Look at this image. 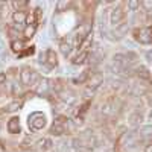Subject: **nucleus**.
<instances>
[{
	"label": "nucleus",
	"mask_w": 152,
	"mask_h": 152,
	"mask_svg": "<svg viewBox=\"0 0 152 152\" xmlns=\"http://www.w3.org/2000/svg\"><path fill=\"white\" fill-rule=\"evenodd\" d=\"M148 120L152 122V108H151V111H149V114H148Z\"/></svg>",
	"instance_id": "nucleus-31"
},
{
	"label": "nucleus",
	"mask_w": 152,
	"mask_h": 152,
	"mask_svg": "<svg viewBox=\"0 0 152 152\" xmlns=\"http://www.w3.org/2000/svg\"><path fill=\"white\" fill-rule=\"evenodd\" d=\"M28 125L32 131H40L46 126V116L41 113H32L29 116V120H28Z\"/></svg>",
	"instance_id": "nucleus-2"
},
{
	"label": "nucleus",
	"mask_w": 152,
	"mask_h": 152,
	"mask_svg": "<svg viewBox=\"0 0 152 152\" xmlns=\"http://www.w3.org/2000/svg\"><path fill=\"white\" fill-rule=\"evenodd\" d=\"M69 5H70L69 2H58V5H56V6H58V9H56V11H58V12H62L64 9H67V8H69Z\"/></svg>",
	"instance_id": "nucleus-23"
},
{
	"label": "nucleus",
	"mask_w": 152,
	"mask_h": 152,
	"mask_svg": "<svg viewBox=\"0 0 152 152\" xmlns=\"http://www.w3.org/2000/svg\"><path fill=\"white\" fill-rule=\"evenodd\" d=\"M134 38L142 44H151L152 43V26L135 29L134 31Z\"/></svg>",
	"instance_id": "nucleus-3"
},
{
	"label": "nucleus",
	"mask_w": 152,
	"mask_h": 152,
	"mask_svg": "<svg viewBox=\"0 0 152 152\" xmlns=\"http://www.w3.org/2000/svg\"><path fill=\"white\" fill-rule=\"evenodd\" d=\"M26 18H28V15H26V12L24 11H15L14 14H12V20H14V23H15V28L18 29L20 26H23L24 23H26Z\"/></svg>",
	"instance_id": "nucleus-9"
},
{
	"label": "nucleus",
	"mask_w": 152,
	"mask_h": 152,
	"mask_svg": "<svg viewBox=\"0 0 152 152\" xmlns=\"http://www.w3.org/2000/svg\"><path fill=\"white\" fill-rule=\"evenodd\" d=\"M35 31H37V23H32V24H28V26L24 28L23 34H24L26 38H32L35 35Z\"/></svg>",
	"instance_id": "nucleus-14"
},
{
	"label": "nucleus",
	"mask_w": 152,
	"mask_h": 152,
	"mask_svg": "<svg viewBox=\"0 0 152 152\" xmlns=\"http://www.w3.org/2000/svg\"><path fill=\"white\" fill-rule=\"evenodd\" d=\"M8 131L11 134H18L20 132V119L18 117H12L8 122Z\"/></svg>",
	"instance_id": "nucleus-12"
},
{
	"label": "nucleus",
	"mask_w": 152,
	"mask_h": 152,
	"mask_svg": "<svg viewBox=\"0 0 152 152\" xmlns=\"http://www.w3.org/2000/svg\"><path fill=\"white\" fill-rule=\"evenodd\" d=\"M140 5H142L140 2H129V3H128V6H129L132 11H137V8L140 6Z\"/></svg>",
	"instance_id": "nucleus-25"
},
{
	"label": "nucleus",
	"mask_w": 152,
	"mask_h": 152,
	"mask_svg": "<svg viewBox=\"0 0 152 152\" xmlns=\"http://www.w3.org/2000/svg\"><path fill=\"white\" fill-rule=\"evenodd\" d=\"M88 78H90V76H88V72H82V75L79 76V78L73 79V82H75V84H82V82H87Z\"/></svg>",
	"instance_id": "nucleus-20"
},
{
	"label": "nucleus",
	"mask_w": 152,
	"mask_h": 152,
	"mask_svg": "<svg viewBox=\"0 0 152 152\" xmlns=\"http://www.w3.org/2000/svg\"><path fill=\"white\" fill-rule=\"evenodd\" d=\"M37 148L40 152H49V151L53 149V142L50 140L49 137H43L37 142Z\"/></svg>",
	"instance_id": "nucleus-8"
},
{
	"label": "nucleus",
	"mask_w": 152,
	"mask_h": 152,
	"mask_svg": "<svg viewBox=\"0 0 152 152\" xmlns=\"http://www.w3.org/2000/svg\"><path fill=\"white\" fill-rule=\"evenodd\" d=\"M49 87H50L49 81H47V79H41V81H40V84H38L37 91L40 93V94H46V93L49 91Z\"/></svg>",
	"instance_id": "nucleus-13"
},
{
	"label": "nucleus",
	"mask_w": 152,
	"mask_h": 152,
	"mask_svg": "<svg viewBox=\"0 0 152 152\" xmlns=\"http://www.w3.org/2000/svg\"><path fill=\"white\" fill-rule=\"evenodd\" d=\"M148 100H149V104H152V94H149V96H148Z\"/></svg>",
	"instance_id": "nucleus-33"
},
{
	"label": "nucleus",
	"mask_w": 152,
	"mask_h": 152,
	"mask_svg": "<svg viewBox=\"0 0 152 152\" xmlns=\"http://www.w3.org/2000/svg\"><path fill=\"white\" fill-rule=\"evenodd\" d=\"M135 75H137V78H138V81H140V82H143L146 85H152V75H151V72L146 67L140 66V67L135 70Z\"/></svg>",
	"instance_id": "nucleus-7"
},
{
	"label": "nucleus",
	"mask_w": 152,
	"mask_h": 152,
	"mask_svg": "<svg viewBox=\"0 0 152 152\" xmlns=\"http://www.w3.org/2000/svg\"><path fill=\"white\" fill-rule=\"evenodd\" d=\"M145 152H152V143H149V145L145 146Z\"/></svg>",
	"instance_id": "nucleus-29"
},
{
	"label": "nucleus",
	"mask_w": 152,
	"mask_h": 152,
	"mask_svg": "<svg viewBox=\"0 0 152 152\" xmlns=\"http://www.w3.org/2000/svg\"><path fill=\"white\" fill-rule=\"evenodd\" d=\"M61 152H76V148L70 143H64L62 145V151Z\"/></svg>",
	"instance_id": "nucleus-21"
},
{
	"label": "nucleus",
	"mask_w": 152,
	"mask_h": 152,
	"mask_svg": "<svg viewBox=\"0 0 152 152\" xmlns=\"http://www.w3.org/2000/svg\"><path fill=\"white\" fill-rule=\"evenodd\" d=\"M21 102H20V100H15V102H12V104H9L8 107H6V111L8 113H12V111H17V110H20L21 108Z\"/></svg>",
	"instance_id": "nucleus-19"
},
{
	"label": "nucleus",
	"mask_w": 152,
	"mask_h": 152,
	"mask_svg": "<svg viewBox=\"0 0 152 152\" xmlns=\"http://www.w3.org/2000/svg\"><path fill=\"white\" fill-rule=\"evenodd\" d=\"M142 120H143L142 113H134V114H131V117H129V123H131L132 126L140 125V123H142Z\"/></svg>",
	"instance_id": "nucleus-17"
},
{
	"label": "nucleus",
	"mask_w": 152,
	"mask_h": 152,
	"mask_svg": "<svg viewBox=\"0 0 152 152\" xmlns=\"http://www.w3.org/2000/svg\"><path fill=\"white\" fill-rule=\"evenodd\" d=\"M143 137H151L152 135V126H145L142 128V132H140Z\"/></svg>",
	"instance_id": "nucleus-22"
},
{
	"label": "nucleus",
	"mask_w": 152,
	"mask_h": 152,
	"mask_svg": "<svg viewBox=\"0 0 152 152\" xmlns=\"http://www.w3.org/2000/svg\"><path fill=\"white\" fill-rule=\"evenodd\" d=\"M66 132V125L64 123H59V122H53V125L50 126V134L55 135V137H59Z\"/></svg>",
	"instance_id": "nucleus-10"
},
{
	"label": "nucleus",
	"mask_w": 152,
	"mask_h": 152,
	"mask_svg": "<svg viewBox=\"0 0 152 152\" xmlns=\"http://www.w3.org/2000/svg\"><path fill=\"white\" fill-rule=\"evenodd\" d=\"M59 49H61V53H62V55L69 56V55L72 53V43H70V41H62L61 46H59Z\"/></svg>",
	"instance_id": "nucleus-15"
},
{
	"label": "nucleus",
	"mask_w": 152,
	"mask_h": 152,
	"mask_svg": "<svg viewBox=\"0 0 152 152\" xmlns=\"http://www.w3.org/2000/svg\"><path fill=\"white\" fill-rule=\"evenodd\" d=\"M125 20V12L120 6H116L110 11V24L113 28H119Z\"/></svg>",
	"instance_id": "nucleus-4"
},
{
	"label": "nucleus",
	"mask_w": 152,
	"mask_h": 152,
	"mask_svg": "<svg viewBox=\"0 0 152 152\" xmlns=\"http://www.w3.org/2000/svg\"><path fill=\"white\" fill-rule=\"evenodd\" d=\"M41 61L44 62V64H47L49 67H56L58 66V56H56V53H55V50H52V49H49V50H46L44 53H41Z\"/></svg>",
	"instance_id": "nucleus-6"
},
{
	"label": "nucleus",
	"mask_w": 152,
	"mask_h": 152,
	"mask_svg": "<svg viewBox=\"0 0 152 152\" xmlns=\"http://www.w3.org/2000/svg\"><path fill=\"white\" fill-rule=\"evenodd\" d=\"M11 47H12L14 52H23L24 47H26V44H24L21 40H14V41L11 43Z\"/></svg>",
	"instance_id": "nucleus-16"
},
{
	"label": "nucleus",
	"mask_w": 152,
	"mask_h": 152,
	"mask_svg": "<svg viewBox=\"0 0 152 152\" xmlns=\"http://www.w3.org/2000/svg\"><path fill=\"white\" fill-rule=\"evenodd\" d=\"M59 97H61L62 102H66L67 105H72V104L76 102V96H75V93H72V91H69V90H62V91L59 93Z\"/></svg>",
	"instance_id": "nucleus-11"
},
{
	"label": "nucleus",
	"mask_w": 152,
	"mask_h": 152,
	"mask_svg": "<svg viewBox=\"0 0 152 152\" xmlns=\"http://www.w3.org/2000/svg\"><path fill=\"white\" fill-rule=\"evenodd\" d=\"M100 84H104V76L100 73H93L87 81V93H90V91L93 93L94 90H97Z\"/></svg>",
	"instance_id": "nucleus-5"
},
{
	"label": "nucleus",
	"mask_w": 152,
	"mask_h": 152,
	"mask_svg": "<svg viewBox=\"0 0 152 152\" xmlns=\"http://www.w3.org/2000/svg\"><path fill=\"white\" fill-rule=\"evenodd\" d=\"M3 49H5V43L3 40H0V52H3Z\"/></svg>",
	"instance_id": "nucleus-30"
},
{
	"label": "nucleus",
	"mask_w": 152,
	"mask_h": 152,
	"mask_svg": "<svg viewBox=\"0 0 152 152\" xmlns=\"http://www.w3.org/2000/svg\"><path fill=\"white\" fill-rule=\"evenodd\" d=\"M12 5H14V6H26L28 2H23V0H21V2H14Z\"/></svg>",
	"instance_id": "nucleus-27"
},
{
	"label": "nucleus",
	"mask_w": 152,
	"mask_h": 152,
	"mask_svg": "<svg viewBox=\"0 0 152 152\" xmlns=\"http://www.w3.org/2000/svg\"><path fill=\"white\" fill-rule=\"evenodd\" d=\"M6 82V75L5 73H0V85Z\"/></svg>",
	"instance_id": "nucleus-26"
},
{
	"label": "nucleus",
	"mask_w": 152,
	"mask_h": 152,
	"mask_svg": "<svg viewBox=\"0 0 152 152\" xmlns=\"http://www.w3.org/2000/svg\"><path fill=\"white\" fill-rule=\"evenodd\" d=\"M0 152H6V149H5V146H3L2 142H0Z\"/></svg>",
	"instance_id": "nucleus-32"
},
{
	"label": "nucleus",
	"mask_w": 152,
	"mask_h": 152,
	"mask_svg": "<svg viewBox=\"0 0 152 152\" xmlns=\"http://www.w3.org/2000/svg\"><path fill=\"white\" fill-rule=\"evenodd\" d=\"M87 58H88V52H79L73 58V64H84Z\"/></svg>",
	"instance_id": "nucleus-18"
},
{
	"label": "nucleus",
	"mask_w": 152,
	"mask_h": 152,
	"mask_svg": "<svg viewBox=\"0 0 152 152\" xmlns=\"http://www.w3.org/2000/svg\"><path fill=\"white\" fill-rule=\"evenodd\" d=\"M142 5H143V6H146L149 11H152V2H143Z\"/></svg>",
	"instance_id": "nucleus-28"
},
{
	"label": "nucleus",
	"mask_w": 152,
	"mask_h": 152,
	"mask_svg": "<svg viewBox=\"0 0 152 152\" xmlns=\"http://www.w3.org/2000/svg\"><path fill=\"white\" fill-rule=\"evenodd\" d=\"M20 81L24 85H38L40 81H41V78L37 72H34L31 69H23L21 73H20Z\"/></svg>",
	"instance_id": "nucleus-1"
},
{
	"label": "nucleus",
	"mask_w": 152,
	"mask_h": 152,
	"mask_svg": "<svg viewBox=\"0 0 152 152\" xmlns=\"http://www.w3.org/2000/svg\"><path fill=\"white\" fill-rule=\"evenodd\" d=\"M12 93H14L15 96L21 94V93H23V90H21V87H20L18 84H12Z\"/></svg>",
	"instance_id": "nucleus-24"
}]
</instances>
